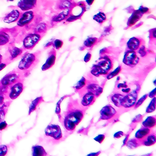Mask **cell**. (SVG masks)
I'll list each match as a JSON object with an SVG mask.
<instances>
[{
    "label": "cell",
    "mask_w": 156,
    "mask_h": 156,
    "mask_svg": "<svg viewBox=\"0 0 156 156\" xmlns=\"http://www.w3.org/2000/svg\"><path fill=\"white\" fill-rule=\"evenodd\" d=\"M40 55V51L35 53L24 54L19 63L17 69L24 75H27L38 63Z\"/></svg>",
    "instance_id": "6da1fadb"
},
{
    "label": "cell",
    "mask_w": 156,
    "mask_h": 156,
    "mask_svg": "<svg viewBox=\"0 0 156 156\" xmlns=\"http://www.w3.org/2000/svg\"><path fill=\"white\" fill-rule=\"evenodd\" d=\"M23 74L18 69L13 70L5 75L0 81V84L9 86L20 80H23Z\"/></svg>",
    "instance_id": "7a4b0ae2"
},
{
    "label": "cell",
    "mask_w": 156,
    "mask_h": 156,
    "mask_svg": "<svg viewBox=\"0 0 156 156\" xmlns=\"http://www.w3.org/2000/svg\"><path fill=\"white\" fill-rule=\"evenodd\" d=\"M23 80L18 81L8 87L7 91L4 95L12 100L16 99L23 91Z\"/></svg>",
    "instance_id": "3957f363"
},
{
    "label": "cell",
    "mask_w": 156,
    "mask_h": 156,
    "mask_svg": "<svg viewBox=\"0 0 156 156\" xmlns=\"http://www.w3.org/2000/svg\"><path fill=\"white\" fill-rule=\"evenodd\" d=\"M41 38V35L39 34L36 33L28 34L23 40V47L25 49H33Z\"/></svg>",
    "instance_id": "277c9868"
},
{
    "label": "cell",
    "mask_w": 156,
    "mask_h": 156,
    "mask_svg": "<svg viewBox=\"0 0 156 156\" xmlns=\"http://www.w3.org/2000/svg\"><path fill=\"white\" fill-rule=\"evenodd\" d=\"M34 16V13L33 11L29 10L24 12L17 20V27H24L29 26L33 22Z\"/></svg>",
    "instance_id": "5b68a950"
},
{
    "label": "cell",
    "mask_w": 156,
    "mask_h": 156,
    "mask_svg": "<svg viewBox=\"0 0 156 156\" xmlns=\"http://www.w3.org/2000/svg\"><path fill=\"white\" fill-rule=\"evenodd\" d=\"M45 134L48 136L51 137L55 140H59L62 138V130L57 125L50 124L45 129Z\"/></svg>",
    "instance_id": "8992f818"
},
{
    "label": "cell",
    "mask_w": 156,
    "mask_h": 156,
    "mask_svg": "<svg viewBox=\"0 0 156 156\" xmlns=\"http://www.w3.org/2000/svg\"><path fill=\"white\" fill-rule=\"evenodd\" d=\"M139 57L135 51L128 50L125 53L123 62L131 67H134L138 63Z\"/></svg>",
    "instance_id": "52a82bcc"
},
{
    "label": "cell",
    "mask_w": 156,
    "mask_h": 156,
    "mask_svg": "<svg viewBox=\"0 0 156 156\" xmlns=\"http://www.w3.org/2000/svg\"><path fill=\"white\" fill-rule=\"evenodd\" d=\"M137 98V94L136 91L133 92L125 95L122 99L121 101V106L125 108H129L135 105Z\"/></svg>",
    "instance_id": "ba28073f"
},
{
    "label": "cell",
    "mask_w": 156,
    "mask_h": 156,
    "mask_svg": "<svg viewBox=\"0 0 156 156\" xmlns=\"http://www.w3.org/2000/svg\"><path fill=\"white\" fill-rule=\"evenodd\" d=\"M85 11L84 4H79L73 8L69 14V17L67 18V22H72L78 20L83 14Z\"/></svg>",
    "instance_id": "9c48e42d"
},
{
    "label": "cell",
    "mask_w": 156,
    "mask_h": 156,
    "mask_svg": "<svg viewBox=\"0 0 156 156\" xmlns=\"http://www.w3.org/2000/svg\"><path fill=\"white\" fill-rule=\"evenodd\" d=\"M102 120H109L116 114L115 109L111 105H106L104 107L100 112Z\"/></svg>",
    "instance_id": "30bf717a"
},
{
    "label": "cell",
    "mask_w": 156,
    "mask_h": 156,
    "mask_svg": "<svg viewBox=\"0 0 156 156\" xmlns=\"http://www.w3.org/2000/svg\"><path fill=\"white\" fill-rule=\"evenodd\" d=\"M56 55V53L55 50L54 48L52 49L49 53L46 62L42 67V71L48 70L54 66L55 62Z\"/></svg>",
    "instance_id": "8fae6325"
},
{
    "label": "cell",
    "mask_w": 156,
    "mask_h": 156,
    "mask_svg": "<svg viewBox=\"0 0 156 156\" xmlns=\"http://www.w3.org/2000/svg\"><path fill=\"white\" fill-rule=\"evenodd\" d=\"M37 0H20L17 6L22 11H29L35 7Z\"/></svg>",
    "instance_id": "7c38bea8"
},
{
    "label": "cell",
    "mask_w": 156,
    "mask_h": 156,
    "mask_svg": "<svg viewBox=\"0 0 156 156\" xmlns=\"http://www.w3.org/2000/svg\"><path fill=\"white\" fill-rule=\"evenodd\" d=\"M143 42H144V41L141 38L132 37L127 42V47L129 50L135 51L143 45Z\"/></svg>",
    "instance_id": "4fadbf2b"
},
{
    "label": "cell",
    "mask_w": 156,
    "mask_h": 156,
    "mask_svg": "<svg viewBox=\"0 0 156 156\" xmlns=\"http://www.w3.org/2000/svg\"><path fill=\"white\" fill-rule=\"evenodd\" d=\"M83 117V113L80 111H75L71 112L67 116H65V118L68 120H70L74 122L76 125H77Z\"/></svg>",
    "instance_id": "5bb4252c"
},
{
    "label": "cell",
    "mask_w": 156,
    "mask_h": 156,
    "mask_svg": "<svg viewBox=\"0 0 156 156\" xmlns=\"http://www.w3.org/2000/svg\"><path fill=\"white\" fill-rule=\"evenodd\" d=\"M20 16V11L16 9H14L5 16L3 18V21L7 23L15 22L18 20Z\"/></svg>",
    "instance_id": "9a60e30c"
},
{
    "label": "cell",
    "mask_w": 156,
    "mask_h": 156,
    "mask_svg": "<svg viewBox=\"0 0 156 156\" xmlns=\"http://www.w3.org/2000/svg\"><path fill=\"white\" fill-rule=\"evenodd\" d=\"M23 52V48H20L14 46L9 47V56L8 58V61L9 62H11L12 60L16 59L18 56L21 55Z\"/></svg>",
    "instance_id": "2e32d148"
},
{
    "label": "cell",
    "mask_w": 156,
    "mask_h": 156,
    "mask_svg": "<svg viewBox=\"0 0 156 156\" xmlns=\"http://www.w3.org/2000/svg\"><path fill=\"white\" fill-rule=\"evenodd\" d=\"M95 98L94 94L92 91H88L83 96L81 103L83 106H89L94 102Z\"/></svg>",
    "instance_id": "e0dca14e"
},
{
    "label": "cell",
    "mask_w": 156,
    "mask_h": 156,
    "mask_svg": "<svg viewBox=\"0 0 156 156\" xmlns=\"http://www.w3.org/2000/svg\"><path fill=\"white\" fill-rule=\"evenodd\" d=\"M143 14L139 11V10L134 11L132 15L129 18L128 21V26L129 27H132L140 20L142 17Z\"/></svg>",
    "instance_id": "ac0fdd59"
},
{
    "label": "cell",
    "mask_w": 156,
    "mask_h": 156,
    "mask_svg": "<svg viewBox=\"0 0 156 156\" xmlns=\"http://www.w3.org/2000/svg\"><path fill=\"white\" fill-rule=\"evenodd\" d=\"M11 40V36L9 34L6 30H0V47L7 45Z\"/></svg>",
    "instance_id": "d6986e66"
},
{
    "label": "cell",
    "mask_w": 156,
    "mask_h": 156,
    "mask_svg": "<svg viewBox=\"0 0 156 156\" xmlns=\"http://www.w3.org/2000/svg\"><path fill=\"white\" fill-rule=\"evenodd\" d=\"M150 133V129L144 127V128H141L137 131L135 135V137L137 139L142 141Z\"/></svg>",
    "instance_id": "ffe728a7"
},
{
    "label": "cell",
    "mask_w": 156,
    "mask_h": 156,
    "mask_svg": "<svg viewBox=\"0 0 156 156\" xmlns=\"http://www.w3.org/2000/svg\"><path fill=\"white\" fill-rule=\"evenodd\" d=\"M70 12L69 9H65L58 15L55 16L53 17L52 21L54 22H60L62 21L69 16V15L70 14Z\"/></svg>",
    "instance_id": "44dd1931"
},
{
    "label": "cell",
    "mask_w": 156,
    "mask_h": 156,
    "mask_svg": "<svg viewBox=\"0 0 156 156\" xmlns=\"http://www.w3.org/2000/svg\"><path fill=\"white\" fill-rule=\"evenodd\" d=\"M43 102H44L42 97L37 98L36 99L32 101V103L30 104V106L29 107V115H30L33 112L35 111L38 108V106L41 103Z\"/></svg>",
    "instance_id": "7402d4cb"
},
{
    "label": "cell",
    "mask_w": 156,
    "mask_h": 156,
    "mask_svg": "<svg viewBox=\"0 0 156 156\" xmlns=\"http://www.w3.org/2000/svg\"><path fill=\"white\" fill-rule=\"evenodd\" d=\"M32 155L34 156H47V153L42 146L35 145L32 147Z\"/></svg>",
    "instance_id": "603a6c76"
},
{
    "label": "cell",
    "mask_w": 156,
    "mask_h": 156,
    "mask_svg": "<svg viewBox=\"0 0 156 156\" xmlns=\"http://www.w3.org/2000/svg\"><path fill=\"white\" fill-rule=\"evenodd\" d=\"M142 141L144 145L147 146H151L156 143V136L155 134H151L150 133Z\"/></svg>",
    "instance_id": "cb8c5ba5"
},
{
    "label": "cell",
    "mask_w": 156,
    "mask_h": 156,
    "mask_svg": "<svg viewBox=\"0 0 156 156\" xmlns=\"http://www.w3.org/2000/svg\"><path fill=\"white\" fill-rule=\"evenodd\" d=\"M48 30V26L45 23H38L34 28V33L42 34H45Z\"/></svg>",
    "instance_id": "d4e9b609"
},
{
    "label": "cell",
    "mask_w": 156,
    "mask_h": 156,
    "mask_svg": "<svg viewBox=\"0 0 156 156\" xmlns=\"http://www.w3.org/2000/svg\"><path fill=\"white\" fill-rule=\"evenodd\" d=\"M124 96V95L121 93H115L112 95L111 99L112 102L115 106L120 107H121V101Z\"/></svg>",
    "instance_id": "484cf974"
},
{
    "label": "cell",
    "mask_w": 156,
    "mask_h": 156,
    "mask_svg": "<svg viewBox=\"0 0 156 156\" xmlns=\"http://www.w3.org/2000/svg\"><path fill=\"white\" fill-rule=\"evenodd\" d=\"M143 126L146 128H151L156 125V118L154 116L148 117L143 122Z\"/></svg>",
    "instance_id": "4316f807"
},
{
    "label": "cell",
    "mask_w": 156,
    "mask_h": 156,
    "mask_svg": "<svg viewBox=\"0 0 156 156\" xmlns=\"http://www.w3.org/2000/svg\"><path fill=\"white\" fill-rule=\"evenodd\" d=\"M93 20L99 23H102L107 20V16L103 12H99L93 16Z\"/></svg>",
    "instance_id": "83f0119b"
},
{
    "label": "cell",
    "mask_w": 156,
    "mask_h": 156,
    "mask_svg": "<svg viewBox=\"0 0 156 156\" xmlns=\"http://www.w3.org/2000/svg\"><path fill=\"white\" fill-rule=\"evenodd\" d=\"M117 88L120 90L122 93H125L124 94H128L129 93L132 92H131V89L126 83H120V84H119L117 85Z\"/></svg>",
    "instance_id": "f1b7e54d"
},
{
    "label": "cell",
    "mask_w": 156,
    "mask_h": 156,
    "mask_svg": "<svg viewBox=\"0 0 156 156\" xmlns=\"http://www.w3.org/2000/svg\"><path fill=\"white\" fill-rule=\"evenodd\" d=\"M64 123L65 128L68 130L73 131L76 129V125L72 121L65 118Z\"/></svg>",
    "instance_id": "f546056e"
},
{
    "label": "cell",
    "mask_w": 156,
    "mask_h": 156,
    "mask_svg": "<svg viewBox=\"0 0 156 156\" xmlns=\"http://www.w3.org/2000/svg\"><path fill=\"white\" fill-rule=\"evenodd\" d=\"M98 39L97 38H95V37H90V38H88L84 41V46L87 48H91L95 45L98 42Z\"/></svg>",
    "instance_id": "4dcf8cb0"
},
{
    "label": "cell",
    "mask_w": 156,
    "mask_h": 156,
    "mask_svg": "<svg viewBox=\"0 0 156 156\" xmlns=\"http://www.w3.org/2000/svg\"><path fill=\"white\" fill-rule=\"evenodd\" d=\"M71 6V3L67 0L61 1L58 3V8L60 9H69Z\"/></svg>",
    "instance_id": "1f68e13d"
},
{
    "label": "cell",
    "mask_w": 156,
    "mask_h": 156,
    "mask_svg": "<svg viewBox=\"0 0 156 156\" xmlns=\"http://www.w3.org/2000/svg\"><path fill=\"white\" fill-rule=\"evenodd\" d=\"M156 109V98L154 97L151 102L148 108L146 109V113H152Z\"/></svg>",
    "instance_id": "d6a6232c"
},
{
    "label": "cell",
    "mask_w": 156,
    "mask_h": 156,
    "mask_svg": "<svg viewBox=\"0 0 156 156\" xmlns=\"http://www.w3.org/2000/svg\"><path fill=\"white\" fill-rule=\"evenodd\" d=\"M121 70H122V67H121V66H119L114 71L112 72L111 73L108 75V76H107V78L108 79H111L115 77V76H116L120 73Z\"/></svg>",
    "instance_id": "836d02e7"
},
{
    "label": "cell",
    "mask_w": 156,
    "mask_h": 156,
    "mask_svg": "<svg viewBox=\"0 0 156 156\" xmlns=\"http://www.w3.org/2000/svg\"><path fill=\"white\" fill-rule=\"evenodd\" d=\"M86 79H85L84 77H83L81 78V80L76 83V85L75 88L76 90H80L82 88L85 86L86 84Z\"/></svg>",
    "instance_id": "e575fe53"
},
{
    "label": "cell",
    "mask_w": 156,
    "mask_h": 156,
    "mask_svg": "<svg viewBox=\"0 0 156 156\" xmlns=\"http://www.w3.org/2000/svg\"><path fill=\"white\" fill-rule=\"evenodd\" d=\"M53 44L55 49L59 50L63 46V42L62 40L56 39L53 42Z\"/></svg>",
    "instance_id": "d590c367"
},
{
    "label": "cell",
    "mask_w": 156,
    "mask_h": 156,
    "mask_svg": "<svg viewBox=\"0 0 156 156\" xmlns=\"http://www.w3.org/2000/svg\"><path fill=\"white\" fill-rule=\"evenodd\" d=\"M8 148L4 145H0V156H4L7 153Z\"/></svg>",
    "instance_id": "8d00e7d4"
},
{
    "label": "cell",
    "mask_w": 156,
    "mask_h": 156,
    "mask_svg": "<svg viewBox=\"0 0 156 156\" xmlns=\"http://www.w3.org/2000/svg\"><path fill=\"white\" fill-rule=\"evenodd\" d=\"M148 95L146 94L144 96L142 97L140 99H139V101H137V102L136 104V106H135V108H137L140 106L143 103V102H144V101H145V99L147 98V97H148Z\"/></svg>",
    "instance_id": "74e56055"
},
{
    "label": "cell",
    "mask_w": 156,
    "mask_h": 156,
    "mask_svg": "<svg viewBox=\"0 0 156 156\" xmlns=\"http://www.w3.org/2000/svg\"><path fill=\"white\" fill-rule=\"evenodd\" d=\"M105 138V136L104 135H99L97 136L95 138H94L95 141L99 143V144H101Z\"/></svg>",
    "instance_id": "f35d334b"
},
{
    "label": "cell",
    "mask_w": 156,
    "mask_h": 156,
    "mask_svg": "<svg viewBox=\"0 0 156 156\" xmlns=\"http://www.w3.org/2000/svg\"><path fill=\"white\" fill-rule=\"evenodd\" d=\"M145 48H144V46H143L142 45L140 48H139V50L138 51V53H139V55L141 56H144L145 55H146V52L145 51Z\"/></svg>",
    "instance_id": "ab89813d"
},
{
    "label": "cell",
    "mask_w": 156,
    "mask_h": 156,
    "mask_svg": "<svg viewBox=\"0 0 156 156\" xmlns=\"http://www.w3.org/2000/svg\"><path fill=\"white\" fill-rule=\"evenodd\" d=\"M129 146H131L132 148L133 147L135 148V147H137L138 146V144L136 143V141L135 140H131L129 142Z\"/></svg>",
    "instance_id": "60d3db41"
},
{
    "label": "cell",
    "mask_w": 156,
    "mask_h": 156,
    "mask_svg": "<svg viewBox=\"0 0 156 156\" xmlns=\"http://www.w3.org/2000/svg\"><path fill=\"white\" fill-rule=\"evenodd\" d=\"M10 62L9 61H5V62H2L1 63H0V71H1L2 70L5 68V67L7 66L8 64H9Z\"/></svg>",
    "instance_id": "b9f144b4"
},
{
    "label": "cell",
    "mask_w": 156,
    "mask_h": 156,
    "mask_svg": "<svg viewBox=\"0 0 156 156\" xmlns=\"http://www.w3.org/2000/svg\"><path fill=\"white\" fill-rule=\"evenodd\" d=\"M149 9L148 8L144 7H143V6H141L139 9V11L141 12L143 14L148 12V11H149Z\"/></svg>",
    "instance_id": "7bdbcfd3"
},
{
    "label": "cell",
    "mask_w": 156,
    "mask_h": 156,
    "mask_svg": "<svg viewBox=\"0 0 156 156\" xmlns=\"http://www.w3.org/2000/svg\"><path fill=\"white\" fill-rule=\"evenodd\" d=\"M8 124L5 121L0 122V131L2 130L6 129L7 127Z\"/></svg>",
    "instance_id": "ee69618b"
},
{
    "label": "cell",
    "mask_w": 156,
    "mask_h": 156,
    "mask_svg": "<svg viewBox=\"0 0 156 156\" xmlns=\"http://www.w3.org/2000/svg\"><path fill=\"white\" fill-rule=\"evenodd\" d=\"M123 136V132H122V131H119L114 135V138H115V139H118V138H121Z\"/></svg>",
    "instance_id": "f6af8a7d"
},
{
    "label": "cell",
    "mask_w": 156,
    "mask_h": 156,
    "mask_svg": "<svg viewBox=\"0 0 156 156\" xmlns=\"http://www.w3.org/2000/svg\"><path fill=\"white\" fill-rule=\"evenodd\" d=\"M91 55L90 53H88L85 56L84 58V61L85 62H89L90 60L91 59Z\"/></svg>",
    "instance_id": "bcb514c9"
},
{
    "label": "cell",
    "mask_w": 156,
    "mask_h": 156,
    "mask_svg": "<svg viewBox=\"0 0 156 156\" xmlns=\"http://www.w3.org/2000/svg\"><path fill=\"white\" fill-rule=\"evenodd\" d=\"M148 96H149V97L150 98L155 97V96H156V88H155V89L153 90L151 92H150V94L148 95Z\"/></svg>",
    "instance_id": "7dc6e473"
},
{
    "label": "cell",
    "mask_w": 156,
    "mask_h": 156,
    "mask_svg": "<svg viewBox=\"0 0 156 156\" xmlns=\"http://www.w3.org/2000/svg\"><path fill=\"white\" fill-rule=\"evenodd\" d=\"M86 2L89 5H91L94 2V0H86Z\"/></svg>",
    "instance_id": "c3c4849f"
},
{
    "label": "cell",
    "mask_w": 156,
    "mask_h": 156,
    "mask_svg": "<svg viewBox=\"0 0 156 156\" xmlns=\"http://www.w3.org/2000/svg\"><path fill=\"white\" fill-rule=\"evenodd\" d=\"M4 100V97L3 95H0V105L3 103Z\"/></svg>",
    "instance_id": "681fc988"
},
{
    "label": "cell",
    "mask_w": 156,
    "mask_h": 156,
    "mask_svg": "<svg viewBox=\"0 0 156 156\" xmlns=\"http://www.w3.org/2000/svg\"><path fill=\"white\" fill-rule=\"evenodd\" d=\"M99 153H101V151H99L98 152H97V153H91L90 154H89L88 156H94H94H97V155H98Z\"/></svg>",
    "instance_id": "f907efd6"
},
{
    "label": "cell",
    "mask_w": 156,
    "mask_h": 156,
    "mask_svg": "<svg viewBox=\"0 0 156 156\" xmlns=\"http://www.w3.org/2000/svg\"><path fill=\"white\" fill-rule=\"evenodd\" d=\"M4 115H4L3 112H2V113H1V112H0V122L2 121V117L4 116Z\"/></svg>",
    "instance_id": "816d5d0a"
},
{
    "label": "cell",
    "mask_w": 156,
    "mask_h": 156,
    "mask_svg": "<svg viewBox=\"0 0 156 156\" xmlns=\"http://www.w3.org/2000/svg\"><path fill=\"white\" fill-rule=\"evenodd\" d=\"M128 138H129V136H127L126 137L125 139L124 140V144H126V142H127V140H128Z\"/></svg>",
    "instance_id": "f5cc1de1"
},
{
    "label": "cell",
    "mask_w": 156,
    "mask_h": 156,
    "mask_svg": "<svg viewBox=\"0 0 156 156\" xmlns=\"http://www.w3.org/2000/svg\"><path fill=\"white\" fill-rule=\"evenodd\" d=\"M2 62V56L0 54V63H1Z\"/></svg>",
    "instance_id": "db71d44e"
},
{
    "label": "cell",
    "mask_w": 156,
    "mask_h": 156,
    "mask_svg": "<svg viewBox=\"0 0 156 156\" xmlns=\"http://www.w3.org/2000/svg\"><path fill=\"white\" fill-rule=\"evenodd\" d=\"M7 1H9V2H12L14 0H7Z\"/></svg>",
    "instance_id": "11a10c76"
}]
</instances>
